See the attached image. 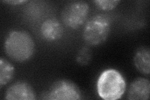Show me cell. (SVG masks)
<instances>
[{"instance_id":"1","label":"cell","mask_w":150,"mask_h":100,"mask_svg":"<svg viewBox=\"0 0 150 100\" xmlns=\"http://www.w3.org/2000/svg\"><path fill=\"white\" fill-rule=\"evenodd\" d=\"M4 47L9 58L18 63L29 60L35 51L33 39L25 31H11L6 37Z\"/></svg>"},{"instance_id":"2","label":"cell","mask_w":150,"mask_h":100,"mask_svg":"<svg viewBox=\"0 0 150 100\" xmlns=\"http://www.w3.org/2000/svg\"><path fill=\"white\" fill-rule=\"evenodd\" d=\"M126 88L125 79L115 69H108L100 74L97 82L99 96L105 100H116L121 98Z\"/></svg>"},{"instance_id":"3","label":"cell","mask_w":150,"mask_h":100,"mask_svg":"<svg viewBox=\"0 0 150 100\" xmlns=\"http://www.w3.org/2000/svg\"><path fill=\"white\" fill-rule=\"evenodd\" d=\"M110 30V19L104 15H96L90 19L84 26L83 40L91 46H98L107 40Z\"/></svg>"},{"instance_id":"4","label":"cell","mask_w":150,"mask_h":100,"mask_svg":"<svg viewBox=\"0 0 150 100\" xmlns=\"http://www.w3.org/2000/svg\"><path fill=\"white\" fill-rule=\"evenodd\" d=\"M88 4L83 1H72L66 4L62 11L64 25L72 29L80 28L86 21L89 14Z\"/></svg>"},{"instance_id":"5","label":"cell","mask_w":150,"mask_h":100,"mask_svg":"<svg viewBox=\"0 0 150 100\" xmlns=\"http://www.w3.org/2000/svg\"><path fill=\"white\" fill-rule=\"evenodd\" d=\"M81 92L77 86L69 80L56 82L46 93V98L52 100H78L81 99Z\"/></svg>"},{"instance_id":"6","label":"cell","mask_w":150,"mask_h":100,"mask_svg":"<svg viewBox=\"0 0 150 100\" xmlns=\"http://www.w3.org/2000/svg\"><path fill=\"white\" fill-rule=\"evenodd\" d=\"M35 98L33 89L25 82H18L9 87L4 97L9 100H33Z\"/></svg>"},{"instance_id":"7","label":"cell","mask_w":150,"mask_h":100,"mask_svg":"<svg viewBox=\"0 0 150 100\" xmlns=\"http://www.w3.org/2000/svg\"><path fill=\"white\" fill-rule=\"evenodd\" d=\"M149 81L144 78H138L131 83L128 92V99L148 100L149 98Z\"/></svg>"},{"instance_id":"8","label":"cell","mask_w":150,"mask_h":100,"mask_svg":"<svg viewBox=\"0 0 150 100\" xmlns=\"http://www.w3.org/2000/svg\"><path fill=\"white\" fill-rule=\"evenodd\" d=\"M41 34L43 38L48 41L60 39L63 35V27L57 19L49 18L42 23Z\"/></svg>"},{"instance_id":"9","label":"cell","mask_w":150,"mask_h":100,"mask_svg":"<svg viewBox=\"0 0 150 100\" xmlns=\"http://www.w3.org/2000/svg\"><path fill=\"white\" fill-rule=\"evenodd\" d=\"M133 63L139 72L144 74H149L150 50L148 47L142 46L137 50L134 56Z\"/></svg>"},{"instance_id":"10","label":"cell","mask_w":150,"mask_h":100,"mask_svg":"<svg viewBox=\"0 0 150 100\" xmlns=\"http://www.w3.org/2000/svg\"><path fill=\"white\" fill-rule=\"evenodd\" d=\"M15 74V68L13 65L6 59H0V87L11 82Z\"/></svg>"},{"instance_id":"11","label":"cell","mask_w":150,"mask_h":100,"mask_svg":"<svg viewBox=\"0 0 150 100\" xmlns=\"http://www.w3.org/2000/svg\"><path fill=\"white\" fill-rule=\"evenodd\" d=\"M92 58V51L87 46H84L79 50L76 56V61L81 66L87 65Z\"/></svg>"},{"instance_id":"12","label":"cell","mask_w":150,"mask_h":100,"mask_svg":"<svg viewBox=\"0 0 150 100\" xmlns=\"http://www.w3.org/2000/svg\"><path fill=\"white\" fill-rule=\"evenodd\" d=\"M93 2L100 9L105 11H110L118 6L120 1H117V0H114V1H111V0H97V1H94Z\"/></svg>"},{"instance_id":"13","label":"cell","mask_w":150,"mask_h":100,"mask_svg":"<svg viewBox=\"0 0 150 100\" xmlns=\"http://www.w3.org/2000/svg\"><path fill=\"white\" fill-rule=\"evenodd\" d=\"M3 2L9 4H12V5H18V4H21L22 3H26L28 1H23V0H19V1H17V0H13V1H3Z\"/></svg>"}]
</instances>
